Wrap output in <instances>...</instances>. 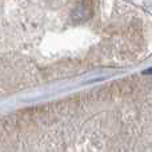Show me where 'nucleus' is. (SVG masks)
<instances>
[]
</instances>
